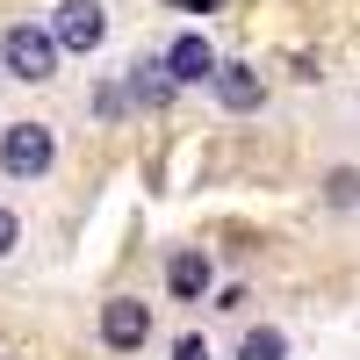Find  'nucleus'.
Instances as JSON below:
<instances>
[{"label": "nucleus", "mask_w": 360, "mask_h": 360, "mask_svg": "<svg viewBox=\"0 0 360 360\" xmlns=\"http://www.w3.org/2000/svg\"><path fill=\"white\" fill-rule=\"evenodd\" d=\"M0 65H8L22 86H51V72H58L51 29H37V22H8V29H0Z\"/></svg>", "instance_id": "obj_1"}, {"label": "nucleus", "mask_w": 360, "mask_h": 360, "mask_svg": "<svg viewBox=\"0 0 360 360\" xmlns=\"http://www.w3.org/2000/svg\"><path fill=\"white\" fill-rule=\"evenodd\" d=\"M51 159H58L51 123H8V130H0V173H8V180H44Z\"/></svg>", "instance_id": "obj_2"}, {"label": "nucleus", "mask_w": 360, "mask_h": 360, "mask_svg": "<svg viewBox=\"0 0 360 360\" xmlns=\"http://www.w3.org/2000/svg\"><path fill=\"white\" fill-rule=\"evenodd\" d=\"M101 37H108L101 0H58V8H51V44L58 51H94Z\"/></svg>", "instance_id": "obj_3"}, {"label": "nucleus", "mask_w": 360, "mask_h": 360, "mask_svg": "<svg viewBox=\"0 0 360 360\" xmlns=\"http://www.w3.org/2000/svg\"><path fill=\"white\" fill-rule=\"evenodd\" d=\"M101 346L108 353H137L144 339H152V303H137V295H115V303H101Z\"/></svg>", "instance_id": "obj_4"}, {"label": "nucleus", "mask_w": 360, "mask_h": 360, "mask_svg": "<svg viewBox=\"0 0 360 360\" xmlns=\"http://www.w3.org/2000/svg\"><path fill=\"white\" fill-rule=\"evenodd\" d=\"M159 65L173 72V86H209V72H217V51H209L202 37H173Z\"/></svg>", "instance_id": "obj_5"}, {"label": "nucleus", "mask_w": 360, "mask_h": 360, "mask_svg": "<svg viewBox=\"0 0 360 360\" xmlns=\"http://www.w3.org/2000/svg\"><path fill=\"white\" fill-rule=\"evenodd\" d=\"M209 94H217L231 115H252V108L266 101V86H259L252 65H217V72H209Z\"/></svg>", "instance_id": "obj_6"}, {"label": "nucleus", "mask_w": 360, "mask_h": 360, "mask_svg": "<svg viewBox=\"0 0 360 360\" xmlns=\"http://www.w3.org/2000/svg\"><path fill=\"white\" fill-rule=\"evenodd\" d=\"M123 94H130V101H137V108H166V101H173V94H180V86H173V72H166V65H159V58H144V65H137V72H130V86H123Z\"/></svg>", "instance_id": "obj_7"}, {"label": "nucleus", "mask_w": 360, "mask_h": 360, "mask_svg": "<svg viewBox=\"0 0 360 360\" xmlns=\"http://www.w3.org/2000/svg\"><path fill=\"white\" fill-rule=\"evenodd\" d=\"M166 288L180 295V303L209 295V259H202V252H173V259H166Z\"/></svg>", "instance_id": "obj_8"}, {"label": "nucleus", "mask_w": 360, "mask_h": 360, "mask_svg": "<svg viewBox=\"0 0 360 360\" xmlns=\"http://www.w3.org/2000/svg\"><path fill=\"white\" fill-rule=\"evenodd\" d=\"M238 360H288V339L274 332V324H259V332L238 339Z\"/></svg>", "instance_id": "obj_9"}, {"label": "nucleus", "mask_w": 360, "mask_h": 360, "mask_svg": "<svg viewBox=\"0 0 360 360\" xmlns=\"http://www.w3.org/2000/svg\"><path fill=\"white\" fill-rule=\"evenodd\" d=\"M324 202H332V209H353V202H360V173H353V166H339L332 180H324Z\"/></svg>", "instance_id": "obj_10"}, {"label": "nucleus", "mask_w": 360, "mask_h": 360, "mask_svg": "<svg viewBox=\"0 0 360 360\" xmlns=\"http://www.w3.org/2000/svg\"><path fill=\"white\" fill-rule=\"evenodd\" d=\"M115 108H130L123 86H115V79H108V86H94V115H115Z\"/></svg>", "instance_id": "obj_11"}, {"label": "nucleus", "mask_w": 360, "mask_h": 360, "mask_svg": "<svg viewBox=\"0 0 360 360\" xmlns=\"http://www.w3.org/2000/svg\"><path fill=\"white\" fill-rule=\"evenodd\" d=\"M15 245H22V224H15V209H8V202H0V259H8Z\"/></svg>", "instance_id": "obj_12"}, {"label": "nucleus", "mask_w": 360, "mask_h": 360, "mask_svg": "<svg viewBox=\"0 0 360 360\" xmlns=\"http://www.w3.org/2000/svg\"><path fill=\"white\" fill-rule=\"evenodd\" d=\"M173 360H202V339H180V346H173Z\"/></svg>", "instance_id": "obj_13"}]
</instances>
